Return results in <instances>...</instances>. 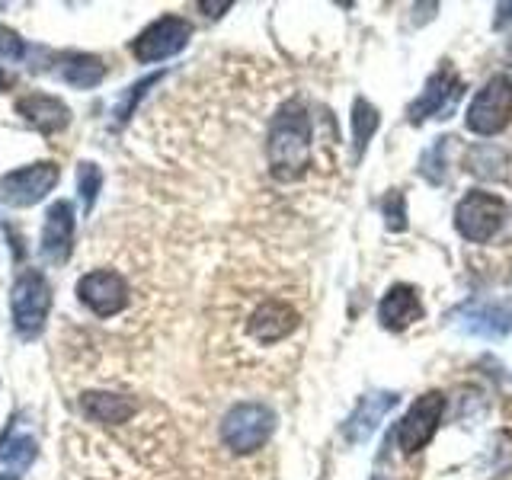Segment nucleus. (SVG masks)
Returning <instances> with one entry per match:
<instances>
[{
  "label": "nucleus",
  "instance_id": "f257e3e1",
  "mask_svg": "<svg viewBox=\"0 0 512 480\" xmlns=\"http://www.w3.org/2000/svg\"><path fill=\"white\" fill-rule=\"evenodd\" d=\"M269 173L279 183H295L311 167V119L298 100L285 103L269 125Z\"/></svg>",
  "mask_w": 512,
  "mask_h": 480
},
{
  "label": "nucleus",
  "instance_id": "f03ea898",
  "mask_svg": "<svg viewBox=\"0 0 512 480\" xmlns=\"http://www.w3.org/2000/svg\"><path fill=\"white\" fill-rule=\"evenodd\" d=\"M276 429V413L266 404H237L221 420V442L237 455H250L256 448H263Z\"/></svg>",
  "mask_w": 512,
  "mask_h": 480
},
{
  "label": "nucleus",
  "instance_id": "7ed1b4c3",
  "mask_svg": "<svg viewBox=\"0 0 512 480\" xmlns=\"http://www.w3.org/2000/svg\"><path fill=\"white\" fill-rule=\"evenodd\" d=\"M48 308H52V285L45 282V276L39 269H26L20 272V279L10 288V311H13V324L23 333H36Z\"/></svg>",
  "mask_w": 512,
  "mask_h": 480
},
{
  "label": "nucleus",
  "instance_id": "20e7f679",
  "mask_svg": "<svg viewBox=\"0 0 512 480\" xmlns=\"http://www.w3.org/2000/svg\"><path fill=\"white\" fill-rule=\"evenodd\" d=\"M503 218H506V202L493 192H468L458 208H455V228L461 231V237L474 240V244H484L490 240L496 231L503 228Z\"/></svg>",
  "mask_w": 512,
  "mask_h": 480
},
{
  "label": "nucleus",
  "instance_id": "39448f33",
  "mask_svg": "<svg viewBox=\"0 0 512 480\" xmlns=\"http://www.w3.org/2000/svg\"><path fill=\"white\" fill-rule=\"evenodd\" d=\"M509 119H512V80L506 74H496L474 96V103L468 109V128L477 135H496L509 125Z\"/></svg>",
  "mask_w": 512,
  "mask_h": 480
},
{
  "label": "nucleus",
  "instance_id": "423d86ee",
  "mask_svg": "<svg viewBox=\"0 0 512 480\" xmlns=\"http://www.w3.org/2000/svg\"><path fill=\"white\" fill-rule=\"evenodd\" d=\"M189 36H192V26L183 20V16H160V20H154L132 42V55L138 61H144V64L164 61V58H170L176 52H183Z\"/></svg>",
  "mask_w": 512,
  "mask_h": 480
},
{
  "label": "nucleus",
  "instance_id": "0eeeda50",
  "mask_svg": "<svg viewBox=\"0 0 512 480\" xmlns=\"http://www.w3.org/2000/svg\"><path fill=\"white\" fill-rule=\"evenodd\" d=\"M77 298L96 317H116L128 308V282L112 269H93L77 282Z\"/></svg>",
  "mask_w": 512,
  "mask_h": 480
},
{
  "label": "nucleus",
  "instance_id": "6e6552de",
  "mask_svg": "<svg viewBox=\"0 0 512 480\" xmlns=\"http://www.w3.org/2000/svg\"><path fill=\"white\" fill-rule=\"evenodd\" d=\"M442 410H445V397L439 391H429L423 397H416V404L407 410V416L400 420L397 426V445L400 452H420V448L432 439L439 420H442Z\"/></svg>",
  "mask_w": 512,
  "mask_h": 480
},
{
  "label": "nucleus",
  "instance_id": "1a4fd4ad",
  "mask_svg": "<svg viewBox=\"0 0 512 480\" xmlns=\"http://www.w3.org/2000/svg\"><path fill=\"white\" fill-rule=\"evenodd\" d=\"M58 164H52V160H45V164H32V167H20L7 173L4 180H0V192H4V199L10 205H36L39 199H45L48 192L55 189L58 183Z\"/></svg>",
  "mask_w": 512,
  "mask_h": 480
},
{
  "label": "nucleus",
  "instance_id": "9d476101",
  "mask_svg": "<svg viewBox=\"0 0 512 480\" xmlns=\"http://www.w3.org/2000/svg\"><path fill=\"white\" fill-rule=\"evenodd\" d=\"M295 327H298V311L282 298H266L263 304H256L253 314L247 317L250 340H256L260 346H272L285 340Z\"/></svg>",
  "mask_w": 512,
  "mask_h": 480
},
{
  "label": "nucleus",
  "instance_id": "9b49d317",
  "mask_svg": "<svg viewBox=\"0 0 512 480\" xmlns=\"http://www.w3.org/2000/svg\"><path fill=\"white\" fill-rule=\"evenodd\" d=\"M461 77L455 71H439L429 77L426 90L416 96L410 106V122H426V119H439L448 109H455V103L461 100Z\"/></svg>",
  "mask_w": 512,
  "mask_h": 480
},
{
  "label": "nucleus",
  "instance_id": "f8f14e48",
  "mask_svg": "<svg viewBox=\"0 0 512 480\" xmlns=\"http://www.w3.org/2000/svg\"><path fill=\"white\" fill-rule=\"evenodd\" d=\"M74 247V205L68 199H58L45 215L42 228V256L48 263H64Z\"/></svg>",
  "mask_w": 512,
  "mask_h": 480
},
{
  "label": "nucleus",
  "instance_id": "ddd939ff",
  "mask_svg": "<svg viewBox=\"0 0 512 480\" xmlns=\"http://www.w3.org/2000/svg\"><path fill=\"white\" fill-rule=\"evenodd\" d=\"M455 317H458L461 330L477 333V336H506V333H512V301L464 304Z\"/></svg>",
  "mask_w": 512,
  "mask_h": 480
},
{
  "label": "nucleus",
  "instance_id": "4468645a",
  "mask_svg": "<svg viewBox=\"0 0 512 480\" xmlns=\"http://www.w3.org/2000/svg\"><path fill=\"white\" fill-rule=\"evenodd\" d=\"M394 407H397V394H391V391H381V394H368V397H362V400H359V407H356V413L349 416V423H346V429H343V436H346L352 445H362V442L381 426V420H384V416H388Z\"/></svg>",
  "mask_w": 512,
  "mask_h": 480
},
{
  "label": "nucleus",
  "instance_id": "2eb2a0df",
  "mask_svg": "<svg viewBox=\"0 0 512 480\" xmlns=\"http://www.w3.org/2000/svg\"><path fill=\"white\" fill-rule=\"evenodd\" d=\"M426 314L420 295L413 285H391L388 295L378 304V320L388 330H407L413 320H420Z\"/></svg>",
  "mask_w": 512,
  "mask_h": 480
},
{
  "label": "nucleus",
  "instance_id": "dca6fc26",
  "mask_svg": "<svg viewBox=\"0 0 512 480\" xmlns=\"http://www.w3.org/2000/svg\"><path fill=\"white\" fill-rule=\"evenodd\" d=\"M16 112H20V116L32 128H39L42 135L61 132V128L68 125V119H71L68 106H64L58 96H48V93H29V96H23V100L16 103Z\"/></svg>",
  "mask_w": 512,
  "mask_h": 480
},
{
  "label": "nucleus",
  "instance_id": "f3484780",
  "mask_svg": "<svg viewBox=\"0 0 512 480\" xmlns=\"http://www.w3.org/2000/svg\"><path fill=\"white\" fill-rule=\"evenodd\" d=\"M80 410H84L87 420L103 423V426H122L135 416L138 404L132 397L122 394H106V391H90L80 397Z\"/></svg>",
  "mask_w": 512,
  "mask_h": 480
},
{
  "label": "nucleus",
  "instance_id": "a211bd4d",
  "mask_svg": "<svg viewBox=\"0 0 512 480\" xmlns=\"http://www.w3.org/2000/svg\"><path fill=\"white\" fill-rule=\"evenodd\" d=\"M58 74L68 80L71 87H96L100 80L106 77V68H103V61L100 58H93V55H80V52H68V55H61L58 58Z\"/></svg>",
  "mask_w": 512,
  "mask_h": 480
},
{
  "label": "nucleus",
  "instance_id": "6ab92c4d",
  "mask_svg": "<svg viewBox=\"0 0 512 480\" xmlns=\"http://www.w3.org/2000/svg\"><path fill=\"white\" fill-rule=\"evenodd\" d=\"M468 167L471 173L484 176V180H500L506 173V151L496 148V144H480V148H471Z\"/></svg>",
  "mask_w": 512,
  "mask_h": 480
},
{
  "label": "nucleus",
  "instance_id": "aec40b11",
  "mask_svg": "<svg viewBox=\"0 0 512 480\" xmlns=\"http://www.w3.org/2000/svg\"><path fill=\"white\" fill-rule=\"evenodd\" d=\"M0 458H4L10 468L23 471L36 458V442L32 436H23V432H10V436L0 439Z\"/></svg>",
  "mask_w": 512,
  "mask_h": 480
},
{
  "label": "nucleus",
  "instance_id": "412c9836",
  "mask_svg": "<svg viewBox=\"0 0 512 480\" xmlns=\"http://www.w3.org/2000/svg\"><path fill=\"white\" fill-rule=\"evenodd\" d=\"M375 128H378V109L365 100H356V106H352V141H356V154L365 151V144L375 135Z\"/></svg>",
  "mask_w": 512,
  "mask_h": 480
},
{
  "label": "nucleus",
  "instance_id": "4be33fe9",
  "mask_svg": "<svg viewBox=\"0 0 512 480\" xmlns=\"http://www.w3.org/2000/svg\"><path fill=\"white\" fill-rule=\"evenodd\" d=\"M77 186H80V199H84V205L90 208L93 199H96V192H100L103 186V173L96 164H80L77 170Z\"/></svg>",
  "mask_w": 512,
  "mask_h": 480
},
{
  "label": "nucleus",
  "instance_id": "5701e85b",
  "mask_svg": "<svg viewBox=\"0 0 512 480\" xmlns=\"http://www.w3.org/2000/svg\"><path fill=\"white\" fill-rule=\"evenodd\" d=\"M445 141L448 138H439L432 144V151L423 157V176H429L432 183H442V151H445Z\"/></svg>",
  "mask_w": 512,
  "mask_h": 480
},
{
  "label": "nucleus",
  "instance_id": "b1692460",
  "mask_svg": "<svg viewBox=\"0 0 512 480\" xmlns=\"http://www.w3.org/2000/svg\"><path fill=\"white\" fill-rule=\"evenodd\" d=\"M384 215H388V228L391 231H404L407 228V221H404V196L391 192V196L384 199Z\"/></svg>",
  "mask_w": 512,
  "mask_h": 480
},
{
  "label": "nucleus",
  "instance_id": "393cba45",
  "mask_svg": "<svg viewBox=\"0 0 512 480\" xmlns=\"http://www.w3.org/2000/svg\"><path fill=\"white\" fill-rule=\"evenodd\" d=\"M26 52V45L16 39V32H10L7 26H0V58H10V61H20Z\"/></svg>",
  "mask_w": 512,
  "mask_h": 480
},
{
  "label": "nucleus",
  "instance_id": "a878e982",
  "mask_svg": "<svg viewBox=\"0 0 512 480\" xmlns=\"http://www.w3.org/2000/svg\"><path fill=\"white\" fill-rule=\"evenodd\" d=\"M10 84H13V77H10V74H7L4 68H0V90H7Z\"/></svg>",
  "mask_w": 512,
  "mask_h": 480
},
{
  "label": "nucleus",
  "instance_id": "bb28decb",
  "mask_svg": "<svg viewBox=\"0 0 512 480\" xmlns=\"http://www.w3.org/2000/svg\"><path fill=\"white\" fill-rule=\"evenodd\" d=\"M202 10H228L231 4H199ZM212 16H218V13H212Z\"/></svg>",
  "mask_w": 512,
  "mask_h": 480
},
{
  "label": "nucleus",
  "instance_id": "cd10ccee",
  "mask_svg": "<svg viewBox=\"0 0 512 480\" xmlns=\"http://www.w3.org/2000/svg\"><path fill=\"white\" fill-rule=\"evenodd\" d=\"M375 480H384V477H375Z\"/></svg>",
  "mask_w": 512,
  "mask_h": 480
}]
</instances>
